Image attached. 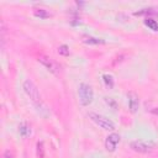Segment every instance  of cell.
<instances>
[{
  "mask_svg": "<svg viewBox=\"0 0 158 158\" xmlns=\"http://www.w3.org/2000/svg\"><path fill=\"white\" fill-rule=\"evenodd\" d=\"M78 96H79V101L81 105L88 106L89 104H91L93 98H94V91L93 88L89 84L81 83L78 88Z\"/></svg>",
  "mask_w": 158,
  "mask_h": 158,
  "instance_id": "6da1fadb",
  "label": "cell"
},
{
  "mask_svg": "<svg viewBox=\"0 0 158 158\" xmlns=\"http://www.w3.org/2000/svg\"><path fill=\"white\" fill-rule=\"evenodd\" d=\"M22 88H23L25 93L27 94V96H28L36 105H38V104L41 102V94H40V91H38V89H37V86L35 85L33 81H31L30 79L25 80Z\"/></svg>",
  "mask_w": 158,
  "mask_h": 158,
  "instance_id": "7a4b0ae2",
  "label": "cell"
},
{
  "mask_svg": "<svg viewBox=\"0 0 158 158\" xmlns=\"http://www.w3.org/2000/svg\"><path fill=\"white\" fill-rule=\"evenodd\" d=\"M89 118L91 121H94L98 126H100L101 128L104 130H107V131H112L115 130V123L109 120L107 117L100 115V114H96V112H89Z\"/></svg>",
  "mask_w": 158,
  "mask_h": 158,
  "instance_id": "3957f363",
  "label": "cell"
},
{
  "mask_svg": "<svg viewBox=\"0 0 158 158\" xmlns=\"http://www.w3.org/2000/svg\"><path fill=\"white\" fill-rule=\"evenodd\" d=\"M37 60H38L41 64H43L51 73H53V74H56V75H58V74L60 73V65H59L53 58H51V57H48V56H46V54H40L38 58H37Z\"/></svg>",
  "mask_w": 158,
  "mask_h": 158,
  "instance_id": "277c9868",
  "label": "cell"
},
{
  "mask_svg": "<svg viewBox=\"0 0 158 158\" xmlns=\"http://www.w3.org/2000/svg\"><path fill=\"white\" fill-rule=\"evenodd\" d=\"M130 147L136 151V152H139V153H148L153 149V144H149V143H146L143 141H132L130 143Z\"/></svg>",
  "mask_w": 158,
  "mask_h": 158,
  "instance_id": "5b68a950",
  "label": "cell"
},
{
  "mask_svg": "<svg viewBox=\"0 0 158 158\" xmlns=\"http://www.w3.org/2000/svg\"><path fill=\"white\" fill-rule=\"evenodd\" d=\"M118 142H120V136H118L117 133H111V135H109V136L106 137L105 147H106V149H107L109 152H114V151L116 149Z\"/></svg>",
  "mask_w": 158,
  "mask_h": 158,
  "instance_id": "8992f818",
  "label": "cell"
},
{
  "mask_svg": "<svg viewBox=\"0 0 158 158\" xmlns=\"http://www.w3.org/2000/svg\"><path fill=\"white\" fill-rule=\"evenodd\" d=\"M127 98H128V107H130L131 112H136L138 110V106H139V100H138L137 94L130 91L127 94Z\"/></svg>",
  "mask_w": 158,
  "mask_h": 158,
  "instance_id": "52a82bcc",
  "label": "cell"
},
{
  "mask_svg": "<svg viewBox=\"0 0 158 158\" xmlns=\"http://www.w3.org/2000/svg\"><path fill=\"white\" fill-rule=\"evenodd\" d=\"M83 42L86 44H100L104 43V41L101 38H96V37H91V36H84L83 37Z\"/></svg>",
  "mask_w": 158,
  "mask_h": 158,
  "instance_id": "ba28073f",
  "label": "cell"
},
{
  "mask_svg": "<svg viewBox=\"0 0 158 158\" xmlns=\"http://www.w3.org/2000/svg\"><path fill=\"white\" fill-rule=\"evenodd\" d=\"M19 132H20V135H21L22 137H27V136L31 133V128H30V126H28L26 122H22V123L19 126Z\"/></svg>",
  "mask_w": 158,
  "mask_h": 158,
  "instance_id": "9c48e42d",
  "label": "cell"
},
{
  "mask_svg": "<svg viewBox=\"0 0 158 158\" xmlns=\"http://www.w3.org/2000/svg\"><path fill=\"white\" fill-rule=\"evenodd\" d=\"M144 25H146L148 28H151L152 31H158V22H157L156 20L151 19V17H147V19L144 20Z\"/></svg>",
  "mask_w": 158,
  "mask_h": 158,
  "instance_id": "30bf717a",
  "label": "cell"
},
{
  "mask_svg": "<svg viewBox=\"0 0 158 158\" xmlns=\"http://www.w3.org/2000/svg\"><path fill=\"white\" fill-rule=\"evenodd\" d=\"M33 14H35V16H37L40 19H47V17L51 16V14L46 9H35Z\"/></svg>",
  "mask_w": 158,
  "mask_h": 158,
  "instance_id": "8fae6325",
  "label": "cell"
},
{
  "mask_svg": "<svg viewBox=\"0 0 158 158\" xmlns=\"http://www.w3.org/2000/svg\"><path fill=\"white\" fill-rule=\"evenodd\" d=\"M102 79H104L106 86H109V88H112L114 86V79H112V77L110 74H104L102 75Z\"/></svg>",
  "mask_w": 158,
  "mask_h": 158,
  "instance_id": "7c38bea8",
  "label": "cell"
},
{
  "mask_svg": "<svg viewBox=\"0 0 158 158\" xmlns=\"http://www.w3.org/2000/svg\"><path fill=\"white\" fill-rule=\"evenodd\" d=\"M37 156H38V158H44V148H43L42 142L37 143Z\"/></svg>",
  "mask_w": 158,
  "mask_h": 158,
  "instance_id": "4fadbf2b",
  "label": "cell"
},
{
  "mask_svg": "<svg viewBox=\"0 0 158 158\" xmlns=\"http://www.w3.org/2000/svg\"><path fill=\"white\" fill-rule=\"evenodd\" d=\"M58 53L60 56H68L69 54V48L65 46V44H62L58 47Z\"/></svg>",
  "mask_w": 158,
  "mask_h": 158,
  "instance_id": "5bb4252c",
  "label": "cell"
},
{
  "mask_svg": "<svg viewBox=\"0 0 158 158\" xmlns=\"http://www.w3.org/2000/svg\"><path fill=\"white\" fill-rule=\"evenodd\" d=\"M1 158H15V156H14V153L11 152V151H9V149H6L4 153H2V156H1Z\"/></svg>",
  "mask_w": 158,
  "mask_h": 158,
  "instance_id": "9a60e30c",
  "label": "cell"
},
{
  "mask_svg": "<svg viewBox=\"0 0 158 158\" xmlns=\"http://www.w3.org/2000/svg\"><path fill=\"white\" fill-rule=\"evenodd\" d=\"M152 112H153V114H156V115H158V107L153 109V110H152Z\"/></svg>",
  "mask_w": 158,
  "mask_h": 158,
  "instance_id": "2e32d148",
  "label": "cell"
}]
</instances>
